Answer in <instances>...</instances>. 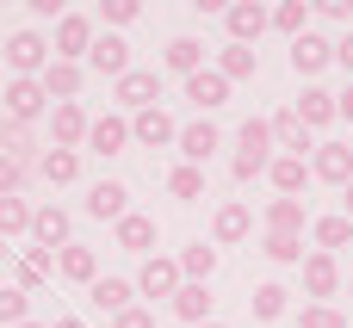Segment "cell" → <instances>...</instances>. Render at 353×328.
Wrapping results in <instances>:
<instances>
[{
	"mask_svg": "<svg viewBox=\"0 0 353 328\" xmlns=\"http://www.w3.org/2000/svg\"><path fill=\"white\" fill-rule=\"evenodd\" d=\"M273 155H279L273 124H267V118H248V124L236 130V161H230V174H236V180H261V174L273 167Z\"/></svg>",
	"mask_w": 353,
	"mask_h": 328,
	"instance_id": "cell-1",
	"label": "cell"
},
{
	"mask_svg": "<svg viewBox=\"0 0 353 328\" xmlns=\"http://www.w3.org/2000/svg\"><path fill=\"white\" fill-rule=\"evenodd\" d=\"M50 62H56V56H50V43H43L37 31H12V37H6V68H12V81H37Z\"/></svg>",
	"mask_w": 353,
	"mask_h": 328,
	"instance_id": "cell-2",
	"label": "cell"
},
{
	"mask_svg": "<svg viewBox=\"0 0 353 328\" xmlns=\"http://www.w3.org/2000/svg\"><path fill=\"white\" fill-rule=\"evenodd\" d=\"M310 180H329V186H353V143H316L310 155Z\"/></svg>",
	"mask_w": 353,
	"mask_h": 328,
	"instance_id": "cell-3",
	"label": "cell"
},
{
	"mask_svg": "<svg viewBox=\"0 0 353 328\" xmlns=\"http://www.w3.org/2000/svg\"><path fill=\"white\" fill-rule=\"evenodd\" d=\"M223 25H230V43H261V31L273 25V12L261 6V0H236V6H223Z\"/></svg>",
	"mask_w": 353,
	"mask_h": 328,
	"instance_id": "cell-4",
	"label": "cell"
},
{
	"mask_svg": "<svg viewBox=\"0 0 353 328\" xmlns=\"http://www.w3.org/2000/svg\"><path fill=\"white\" fill-rule=\"evenodd\" d=\"M93 19L87 12H62V25H56V62H87V50H93Z\"/></svg>",
	"mask_w": 353,
	"mask_h": 328,
	"instance_id": "cell-5",
	"label": "cell"
},
{
	"mask_svg": "<svg viewBox=\"0 0 353 328\" xmlns=\"http://www.w3.org/2000/svg\"><path fill=\"white\" fill-rule=\"evenodd\" d=\"M180 285H186V273H180V260H168V254H149L143 273H137V291H143V298H168V304H174Z\"/></svg>",
	"mask_w": 353,
	"mask_h": 328,
	"instance_id": "cell-6",
	"label": "cell"
},
{
	"mask_svg": "<svg viewBox=\"0 0 353 328\" xmlns=\"http://www.w3.org/2000/svg\"><path fill=\"white\" fill-rule=\"evenodd\" d=\"M118 87V105L124 112H149L155 99H161V68H130L124 81H112Z\"/></svg>",
	"mask_w": 353,
	"mask_h": 328,
	"instance_id": "cell-7",
	"label": "cell"
},
{
	"mask_svg": "<svg viewBox=\"0 0 353 328\" xmlns=\"http://www.w3.org/2000/svg\"><path fill=\"white\" fill-rule=\"evenodd\" d=\"M50 130H56V149H87L93 118H87V105H81V99H62V105L50 112Z\"/></svg>",
	"mask_w": 353,
	"mask_h": 328,
	"instance_id": "cell-8",
	"label": "cell"
},
{
	"mask_svg": "<svg viewBox=\"0 0 353 328\" xmlns=\"http://www.w3.org/2000/svg\"><path fill=\"white\" fill-rule=\"evenodd\" d=\"M304 291H310V304H329V298L341 291V267H335V254H323V248L304 254Z\"/></svg>",
	"mask_w": 353,
	"mask_h": 328,
	"instance_id": "cell-9",
	"label": "cell"
},
{
	"mask_svg": "<svg viewBox=\"0 0 353 328\" xmlns=\"http://www.w3.org/2000/svg\"><path fill=\"white\" fill-rule=\"evenodd\" d=\"M329 62H335V43H329V37H316V31L292 37V68H298V74H304L310 87H316V74H323Z\"/></svg>",
	"mask_w": 353,
	"mask_h": 328,
	"instance_id": "cell-10",
	"label": "cell"
},
{
	"mask_svg": "<svg viewBox=\"0 0 353 328\" xmlns=\"http://www.w3.org/2000/svg\"><path fill=\"white\" fill-rule=\"evenodd\" d=\"M217 149H223V130H217L211 118H192V124H180V155H186L192 167H205Z\"/></svg>",
	"mask_w": 353,
	"mask_h": 328,
	"instance_id": "cell-11",
	"label": "cell"
},
{
	"mask_svg": "<svg viewBox=\"0 0 353 328\" xmlns=\"http://www.w3.org/2000/svg\"><path fill=\"white\" fill-rule=\"evenodd\" d=\"M87 217H99V223H124V217H130V186H124V180H99V186L87 192Z\"/></svg>",
	"mask_w": 353,
	"mask_h": 328,
	"instance_id": "cell-12",
	"label": "cell"
},
{
	"mask_svg": "<svg viewBox=\"0 0 353 328\" xmlns=\"http://www.w3.org/2000/svg\"><path fill=\"white\" fill-rule=\"evenodd\" d=\"M248 229H254V211H248L242 198L217 205V217H211V242H217V248H236V242H248Z\"/></svg>",
	"mask_w": 353,
	"mask_h": 328,
	"instance_id": "cell-13",
	"label": "cell"
},
{
	"mask_svg": "<svg viewBox=\"0 0 353 328\" xmlns=\"http://www.w3.org/2000/svg\"><path fill=\"white\" fill-rule=\"evenodd\" d=\"M130 143H143V149H161V143H180V124L161 112V105H149V112H137L130 118Z\"/></svg>",
	"mask_w": 353,
	"mask_h": 328,
	"instance_id": "cell-14",
	"label": "cell"
},
{
	"mask_svg": "<svg viewBox=\"0 0 353 328\" xmlns=\"http://www.w3.org/2000/svg\"><path fill=\"white\" fill-rule=\"evenodd\" d=\"M31 242H37L43 254H62V248H68V211H62V205H37V217H31Z\"/></svg>",
	"mask_w": 353,
	"mask_h": 328,
	"instance_id": "cell-15",
	"label": "cell"
},
{
	"mask_svg": "<svg viewBox=\"0 0 353 328\" xmlns=\"http://www.w3.org/2000/svg\"><path fill=\"white\" fill-rule=\"evenodd\" d=\"M87 68H99V74H112V81H124L130 74V43L124 37H93V50H87Z\"/></svg>",
	"mask_w": 353,
	"mask_h": 328,
	"instance_id": "cell-16",
	"label": "cell"
},
{
	"mask_svg": "<svg viewBox=\"0 0 353 328\" xmlns=\"http://www.w3.org/2000/svg\"><path fill=\"white\" fill-rule=\"evenodd\" d=\"M43 105H50L43 81H6V118L31 124V118H43Z\"/></svg>",
	"mask_w": 353,
	"mask_h": 328,
	"instance_id": "cell-17",
	"label": "cell"
},
{
	"mask_svg": "<svg viewBox=\"0 0 353 328\" xmlns=\"http://www.w3.org/2000/svg\"><path fill=\"white\" fill-rule=\"evenodd\" d=\"M186 99H192V105H199V112L211 118L217 105H230V81H223L217 68H199V74L186 81Z\"/></svg>",
	"mask_w": 353,
	"mask_h": 328,
	"instance_id": "cell-18",
	"label": "cell"
},
{
	"mask_svg": "<svg viewBox=\"0 0 353 328\" xmlns=\"http://www.w3.org/2000/svg\"><path fill=\"white\" fill-rule=\"evenodd\" d=\"M56 273H62L68 285H99V254L81 248V242H68V248L56 254Z\"/></svg>",
	"mask_w": 353,
	"mask_h": 328,
	"instance_id": "cell-19",
	"label": "cell"
},
{
	"mask_svg": "<svg viewBox=\"0 0 353 328\" xmlns=\"http://www.w3.org/2000/svg\"><path fill=\"white\" fill-rule=\"evenodd\" d=\"M37 81H43V93L62 105V99H74V93H81V81H87V62H50Z\"/></svg>",
	"mask_w": 353,
	"mask_h": 328,
	"instance_id": "cell-20",
	"label": "cell"
},
{
	"mask_svg": "<svg viewBox=\"0 0 353 328\" xmlns=\"http://www.w3.org/2000/svg\"><path fill=\"white\" fill-rule=\"evenodd\" d=\"M267 124H273V143H279V155H304V149H310V130H304V118H298V105H285V112H273Z\"/></svg>",
	"mask_w": 353,
	"mask_h": 328,
	"instance_id": "cell-21",
	"label": "cell"
},
{
	"mask_svg": "<svg viewBox=\"0 0 353 328\" xmlns=\"http://www.w3.org/2000/svg\"><path fill=\"white\" fill-rule=\"evenodd\" d=\"M37 174H43L50 186H74V180H81V149H56V143H50V149L37 155Z\"/></svg>",
	"mask_w": 353,
	"mask_h": 328,
	"instance_id": "cell-22",
	"label": "cell"
},
{
	"mask_svg": "<svg viewBox=\"0 0 353 328\" xmlns=\"http://www.w3.org/2000/svg\"><path fill=\"white\" fill-rule=\"evenodd\" d=\"M267 180L279 186V198H298V192L310 186V161H304V155H273V167H267Z\"/></svg>",
	"mask_w": 353,
	"mask_h": 328,
	"instance_id": "cell-23",
	"label": "cell"
},
{
	"mask_svg": "<svg viewBox=\"0 0 353 328\" xmlns=\"http://www.w3.org/2000/svg\"><path fill=\"white\" fill-rule=\"evenodd\" d=\"M298 118H304V130H323V124H335V118H341V105H335V93H329V87H304Z\"/></svg>",
	"mask_w": 353,
	"mask_h": 328,
	"instance_id": "cell-24",
	"label": "cell"
},
{
	"mask_svg": "<svg viewBox=\"0 0 353 328\" xmlns=\"http://www.w3.org/2000/svg\"><path fill=\"white\" fill-rule=\"evenodd\" d=\"M124 143H130V124L112 112V118H93V130H87V149L93 155H124Z\"/></svg>",
	"mask_w": 353,
	"mask_h": 328,
	"instance_id": "cell-25",
	"label": "cell"
},
{
	"mask_svg": "<svg viewBox=\"0 0 353 328\" xmlns=\"http://www.w3.org/2000/svg\"><path fill=\"white\" fill-rule=\"evenodd\" d=\"M304 223H310L304 198H273L267 205V236H304Z\"/></svg>",
	"mask_w": 353,
	"mask_h": 328,
	"instance_id": "cell-26",
	"label": "cell"
},
{
	"mask_svg": "<svg viewBox=\"0 0 353 328\" xmlns=\"http://www.w3.org/2000/svg\"><path fill=\"white\" fill-rule=\"evenodd\" d=\"M118 248H124V254H155V217L130 211V217L118 223Z\"/></svg>",
	"mask_w": 353,
	"mask_h": 328,
	"instance_id": "cell-27",
	"label": "cell"
},
{
	"mask_svg": "<svg viewBox=\"0 0 353 328\" xmlns=\"http://www.w3.org/2000/svg\"><path fill=\"white\" fill-rule=\"evenodd\" d=\"M174 316L192 322V328H205L211 322V285H180V291H174Z\"/></svg>",
	"mask_w": 353,
	"mask_h": 328,
	"instance_id": "cell-28",
	"label": "cell"
},
{
	"mask_svg": "<svg viewBox=\"0 0 353 328\" xmlns=\"http://www.w3.org/2000/svg\"><path fill=\"white\" fill-rule=\"evenodd\" d=\"M310 242H316L323 254L353 248V217H347V211H341V217H316V223H310Z\"/></svg>",
	"mask_w": 353,
	"mask_h": 328,
	"instance_id": "cell-29",
	"label": "cell"
},
{
	"mask_svg": "<svg viewBox=\"0 0 353 328\" xmlns=\"http://www.w3.org/2000/svg\"><path fill=\"white\" fill-rule=\"evenodd\" d=\"M161 62H168V68H174V74H180V81H192V74H199V68H205V43H199V37H174V43H168V56H161Z\"/></svg>",
	"mask_w": 353,
	"mask_h": 328,
	"instance_id": "cell-30",
	"label": "cell"
},
{
	"mask_svg": "<svg viewBox=\"0 0 353 328\" xmlns=\"http://www.w3.org/2000/svg\"><path fill=\"white\" fill-rule=\"evenodd\" d=\"M254 68H261V56H254L248 43H223V50H217V74H223L230 87H236V81H248Z\"/></svg>",
	"mask_w": 353,
	"mask_h": 328,
	"instance_id": "cell-31",
	"label": "cell"
},
{
	"mask_svg": "<svg viewBox=\"0 0 353 328\" xmlns=\"http://www.w3.org/2000/svg\"><path fill=\"white\" fill-rule=\"evenodd\" d=\"M180 273H186V285H211V273H217V242H192V248L180 254Z\"/></svg>",
	"mask_w": 353,
	"mask_h": 328,
	"instance_id": "cell-32",
	"label": "cell"
},
{
	"mask_svg": "<svg viewBox=\"0 0 353 328\" xmlns=\"http://www.w3.org/2000/svg\"><path fill=\"white\" fill-rule=\"evenodd\" d=\"M93 304H99V310H112V316L137 310V279H99V285H93Z\"/></svg>",
	"mask_w": 353,
	"mask_h": 328,
	"instance_id": "cell-33",
	"label": "cell"
},
{
	"mask_svg": "<svg viewBox=\"0 0 353 328\" xmlns=\"http://www.w3.org/2000/svg\"><path fill=\"white\" fill-rule=\"evenodd\" d=\"M261 254L273 260V267H304V236H261Z\"/></svg>",
	"mask_w": 353,
	"mask_h": 328,
	"instance_id": "cell-34",
	"label": "cell"
},
{
	"mask_svg": "<svg viewBox=\"0 0 353 328\" xmlns=\"http://www.w3.org/2000/svg\"><path fill=\"white\" fill-rule=\"evenodd\" d=\"M50 273H56V254H43V248H31V254L19 260V291L31 298V291H37V285L50 279Z\"/></svg>",
	"mask_w": 353,
	"mask_h": 328,
	"instance_id": "cell-35",
	"label": "cell"
},
{
	"mask_svg": "<svg viewBox=\"0 0 353 328\" xmlns=\"http://www.w3.org/2000/svg\"><path fill=\"white\" fill-rule=\"evenodd\" d=\"M31 217H37V211H31L19 192H6V198H0V236H31Z\"/></svg>",
	"mask_w": 353,
	"mask_h": 328,
	"instance_id": "cell-36",
	"label": "cell"
},
{
	"mask_svg": "<svg viewBox=\"0 0 353 328\" xmlns=\"http://www.w3.org/2000/svg\"><path fill=\"white\" fill-rule=\"evenodd\" d=\"M168 192H174V198H186V205H192V198H205V167L180 161V167L168 174Z\"/></svg>",
	"mask_w": 353,
	"mask_h": 328,
	"instance_id": "cell-37",
	"label": "cell"
},
{
	"mask_svg": "<svg viewBox=\"0 0 353 328\" xmlns=\"http://www.w3.org/2000/svg\"><path fill=\"white\" fill-rule=\"evenodd\" d=\"M285 298H292L285 285H254V298H248V310H254L261 322H279V316H285Z\"/></svg>",
	"mask_w": 353,
	"mask_h": 328,
	"instance_id": "cell-38",
	"label": "cell"
},
{
	"mask_svg": "<svg viewBox=\"0 0 353 328\" xmlns=\"http://www.w3.org/2000/svg\"><path fill=\"white\" fill-rule=\"evenodd\" d=\"M273 25H279L285 37H304V31H310V6H304V0H285V6H273Z\"/></svg>",
	"mask_w": 353,
	"mask_h": 328,
	"instance_id": "cell-39",
	"label": "cell"
},
{
	"mask_svg": "<svg viewBox=\"0 0 353 328\" xmlns=\"http://www.w3.org/2000/svg\"><path fill=\"white\" fill-rule=\"evenodd\" d=\"M298 328H347V316H341L335 304H304V310H298Z\"/></svg>",
	"mask_w": 353,
	"mask_h": 328,
	"instance_id": "cell-40",
	"label": "cell"
},
{
	"mask_svg": "<svg viewBox=\"0 0 353 328\" xmlns=\"http://www.w3.org/2000/svg\"><path fill=\"white\" fill-rule=\"evenodd\" d=\"M0 149H6V155H19V161H25V155H31V130H25V124H19V118H0Z\"/></svg>",
	"mask_w": 353,
	"mask_h": 328,
	"instance_id": "cell-41",
	"label": "cell"
},
{
	"mask_svg": "<svg viewBox=\"0 0 353 328\" xmlns=\"http://www.w3.org/2000/svg\"><path fill=\"white\" fill-rule=\"evenodd\" d=\"M25 310H31V298H25L19 285H0V322L19 328V322H25Z\"/></svg>",
	"mask_w": 353,
	"mask_h": 328,
	"instance_id": "cell-42",
	"label": "cell"
},
{
	"mask_svg": "<svg viewBox=\"0 0 353 328\" xmlns=\"http://www.w3.org/2000/svg\"><path fill=\"white\" fill-rule=\"evenodd\" d=\"M19 180H25V161L0 149V198H6V192H19Z\"/></svg>",
	"mask_w": 353,
	"mask_h": 328,
	"instance_id": "cell-43",
	"label": "cell"
},
{
	"mask_svg": "<svg viewBox=\"0 0 353 328\" xmlns=\"http://www.w3.org/2000/svg\"><path fill=\"white\" fill-rule=\"evenodd\" d=\"M99 19H105V25H130V19H137V0H105Z\"/></svg>",
	"mask_w": 353,
	"mask_h": 328,
	"instance_id": "cell-44",
	"label": "cell"
},
{
	"mask_svg": "<svg viewBox=\"0 0 353 328\" xmlns=\"http://www.w3.org/2000/svg\"><path fill=\"white\" fill-rule=\"evenodd\" d=\"M112 328H155V310H143V304H137V310H124V316H112Z\"/></svg>",
	"mask_w": 353,
	"mask_h": 328,
	"instance_id": "cell-45",
	"label": "cell"
},
{
	"mask_svg": "<svg viewBox=\"0 0 353 328\" xmlns=\"http://www.w3.org/2000/svg\"><path fill=\"white\" fill-rule=\"evenodd\" d=\"M316 12H323V19H335V25H347V19H353V6H347V0H323Z\"/></svg>",
	"mask_w": 353,
	"mask_h": 328,
	"instance_id": "cell-46",
	"label": "cell"
},
{
	"mask_svg": "<svg viewBox=\"0 0 353 328\" xmlns=\"http://www.w3.org/2000/svg\"><path fill=\"white\" fill-rule=\"evenodd\" d=\"M31 12H37V19H56V25H62V0H31Z\"/></svg>",
	"mask_w": 353,
	"mask_h": 328,
	"instance_id": "cell-47",
	"label": "cell"
},
{
	"mask_svg": "<svg viewBox=\"0 0 353 328\" xmlns=\"http://www.w3.org/2000/svg\"><path fill=\"white\" fill-rule=\"evenodd\" d=\"M335 62H341V68H347V74H353V31H347V37H341V43H335Z\"/></svg>",
	"mask_w": 353,
	"mask_h": 328,
	"instance_id": "cell-48",
	"label": "cell"
},
{
	"mask_svg": "<svg viewBox=\"0 0 353 328\" xmlns=\"http://www.w3.org/2000/svg\"><path fill=\"white\" fill-rule=\"evenodd\" d=\"M335 105H341V118L353 124V87H347V93H335Z\"/></svg>",
	"mask_w": 353,
	"mask_h": 328,
	"instance_id": "cell-49",
	"label": "cell"
},
{
	"mask_svg": "<svg viewBox=\"0 0 353 328\" xmlns=\"http://www.w3.org/2000/svg\"><path fill=\"white\" fill-rule=\"evenodd\" d=\"M50 328H87V322H81V316H56Z\"/></svg>",
	"mask_w": 353,
	"mask_h": 328,
	"instance_id": "cell-50",
	"label": "cell"
},
{
	"mask_svg": "<svg viewBox=\"0 0 353 328\" xmlns=\"http://www.w3.org/2000/svg\"><path fill=\"white\" fill-rule=\"evenodd\" d=\"M341 205H347V217H353V186H347V192H341Z\"/></svg>",
	"mask_w": 353,
	"mask_h": 328,
	"instance_id": "cell-51",
	"label": "cell"
},
{
	"mask_svg": "<svg viewBox=\"0 0 353 328\" xmlns=\"http://www.w3.org/2000/svg\"><path fill=\"white\" fill-rule=\"evenodd\" d=\"M6 254H12V248H6V236H0V260H6Z\"/></svg>",
	"mask_w": 353,
	"mask_h": 328,
	"instance_id": "cell-52",
	"label": "cell"
},
{
	"mask_svg": "<svg viewBox=\"0 0 353 328\" xmlns=\"http://www.w3.org/2000/svg\"><path fill=\"white\" fill-rule=\"evenodd\" d=\"M0 118H6V87H0Z\"/></svg>",
	"mask_w": 353,
	"mask_h": 328,
	"instance_id": "cell-53",
	"label": "cell"
},
{
	"mask_svg": "<svg viewBox=\"0 0 353 328\" xmlns=\"http://www.w3.org/2000/svg\"><path fill=\"white\" fill-rule=\"evenodd\" d=\"M0 62H6V37H0Z\"/></svg>",
	"mask_w": 353,
	"mask_h": 328,
	"instance_id": "cell-54",
	"label": "cell"
},
{
	"mask_svg": "<svg viewBox=\"0 0 353 328\" xmlns=\"http://www.w3.org/2000/svg\"><path fill=\"white\" fill-rule=\"evenodd\" d=\"M19 328H37V322H19Z\"/></svg>",
	"mask_w": 353,
	"mask_h": 328,
	"instance_id": "cell-55",
	"label": "cell"
},
{
	"mask_svg": "<svg viewBox=\"0 0 353 328\" xmlns=\"http://www.w3.org/2000/svg\"><path fill=\"white\" fill-rule=\"evenodd\" d=\"M205 328H223V322H205Z\"/></svg>",
	"mask_w": 353,
	"mask_h": 328,
	"instance_id": "cell-56",
	"label": "cell"
}]
</instances>
